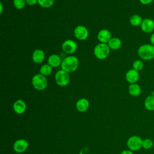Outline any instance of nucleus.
I'll list each match as a JSON object with an SVG mask.
<instances>
[{
	"label": "nucleus",
	"mask_w": 154,
	"mask_h": 154,
	"mask_svg": "<svg viewBox=\"0 0 154 154\" xmlns=\"http://www.w3.org/2000/svg\"><path fill=\"white\" fill-rule=\"evenodd\" d=\"M139 57L146 61H150L154 58V46L152 44L141 45L137 51Z\"/></svg>",
	"instance_id": "1"
},
{
	"label": "nucleus",
	"mask_w": 154,
	"mask_h": 154,
	"mask_svg": "<svg viewBox=\"0 0 154 154\" xmlns=\"http://www.w3.org/2000/svg\"><path fill=\"white\" fill-rule=\"evenodd\" d=\"M79 64L78 59L75 56H69L65 58L61 63V68L67 73L75 72Z\"/></svg>",
	"instance_id": "2"
},
{
	"label": "nucleus",
	"mask_w": 154,
	"mask_h": 154,
	"mask_svg": "<svg viewBox=\"0 0 154 154\" xmlns=\"http://www.w3.org/2000/svg\"><path fill=\"white\" fill-rule=\"evenodd\" d=\"M109 49L110 48L108 45L100 43L95 46L94 49V54L98 59H105L109 54Z\"/></svg>",
	"instance_id": "3"
},
{
	"label": "nucleus",
	"mask_w": 154,
	"mask_h": 154,
	"mask_svg": "<svg viewBox=\"0 0 154 154\" xmlns=\"http://www.w3.org/2000/svg\"><path fill=\"white\" fill-rule=\"evenodd\" d=\"M32 84L37 90H43L48 86V81L45 76L42 74H36L32 77Z\"/></svg>",
	"instance_id": "4"
},
{
	"label": "nucleus",
	"mask_w": 154,
	"mask_h": 154,
	"mask_svg": "<svg viewBox=\"0 0 154 154\" xmlns=\"http://www.w3.org/2000/svg\"><path fill=\"white\" fill-rule=\"evenodd\" d=\"M142 138L137 135H133L128 138L127 146L131 151H137L143 147Z\"/></svg>",
	"instance_id": "5"
},
{
	"label": "nucleus",
	"mask_w": 154,
	"mask_h": 154,
	"mask_svg": "<svg viewBox=\"0 0 154 154\" xmlns=\"http://www.w3.org/2000/svg\"><path fill=\"white\" fill-rule=\"evenodd\" d=\"M55 79L56 83L58 85L61 87H64L69 83L70 76L67 72L63 70H61L56 73L55 76Z\"/></svg>",
	"instance_id": "6"
},
{
	"label": "nucleus",
	"mask_w": 154,
	"mask_h": 154,
	"mask_svg": "<svg viewBox=\"0 0 154 154\" xmlns=\"http://www.w3.org/2000/svg\"><path fill=\"white\" fill-rule=\"evenodd\" d=\"M141 30L147 34L152 33L154 31V20L150 18L143 19L140 25Z\"/></svg>",
	"instance_id": "7"
},
{
	"label": "nucleus",
	"mask_w": 154,
	"mask_h": 154,
	"mask_svg": "<svg viewBox=\"0 0 154 154\" xmlns=\"http://www.w3.org/2000/svg\"><path fill=\"white\" fill-rule=\"evenodd\" d=\"M74 34L78 40H85L88 36V31L84 26L79 25L74 29Z\"/></svg>",
	"instance_id": "8"
},
{
	"label": "nucleus",
	"mask_w": 154,
	"mask_h": 154,
	"mask_svg": "<svg viewBox=\"0 0 154 154\" xmlns=\"http://www.w3.org/2000/svg\"><path fill=\"white\" fill-rule=\"evenodd\" d=\"M62 49L64 52L68 54L75 52L77 49V44L72 40H67L62 44Z\"/></svg>",
	"instance_id": "9"
},
{
	"label": "nucleus",
	"mask_w": 154,
	"mask_h": 154,
	"mask_svg": "<svg viewBox=\"0 0 154 154\" xmlns=\"http://www.w3.org/2000/svg\"><path fill=\"white\" fill-rule=\"evenodd\" d=\"M28 147V143L24 139H19L16 140L13 144V149L17 153H22L25 152Z\"/></svg>",
	"instance_id": "10"
},
{
	"label": "nucleus",
	"mask_w": 154,
	"mask_h": 154,
	"mask_svg": "<svg viewBox=\"0 0 154 154\" xmlns=\"http://www.w3.org/2000/svg\"><path fill=\"white\" fill-rule=\"evenodd\" d=\"M125 78L126 81L131 84L136 83L140 78L139 72L134 69L129 70L125 75Z\"/></svg>",
	"instance_id": "11"
},
{
	"label": "nucleus",
	"mask_w": 154,
	"mask_h": 154,
	"mask_svg": "<svg viewBox=\"0 0 154 154\" xmlns=\"http://www.w3.org/2000/svg\"><path fill=\"white\" fill-rule=\"evenodd\" d=\"M98 40L102 43H106L111 38V32L106 29L100 30L97 34Z\"/></svg>",
	"instance_id": "12"
},
{
	"label": "nucleus",
	"mask_w": 154,
	"mask_h": 154,
	"mask_svg": "<svg viewBox=\"0 0 154 154\" xmlns=\"http://www.w3.org/2000/svg\"><path fill=\"white\" fill-rule=\"evenodd\" d=\"M26 103L21 99L17 100L13 104V109L17 114L23 113L26 110Z\"/></svg>",
	"instance_id": "13"
},
{
	"label": "nucleus",
	"mask_w": 154,
	"mask_h": 154,
	"mask_svg": "<svg viewBox=\"0 0 154 154\" xmlns=\"http://www.w3.org/2000/svg\"><path fill=\"white\" fill-rule=\"evenodd\" d=\"M32 58L34 63L37 64L41 63L45 59V53L41 49H35L32 53Z\"/></svg>",
	"instance_id": "14"
},
{
	"label": "nucleus",
	"mask_w": 154,
	"mask_h": 154,
	"mask_svg": "<svg viewBox=\"0 0 154 154\" xmlns=\"http://www.w3.org/2000/svg\"><path fill=\"white\" fill-rule=\"evenodd\" d=\"M48 64H49L51 67H57L61 64V60L59 55L57 54H53L49 56L48 60Z\"/></svg>",
	"instance_id": "15"
},
{
	"label": "nucleus",
	"mask_w": 154,
	"mask_h": 154,
	"mask_svg": "<svg viewBox=\"0 0 154 154\" xmlns=\"http://www.w3.org/2000/svg\"><path fill=\"white\" fill-rule=\"evenodd\" d=\"M76 109L79 112H84L88 109L89 106V102L86 99L82 98L78 100V101L76 102Z\"/></svg>",
	"instance_id": "16"
},
{
	"label": "nucleus",
	"mask_w": 154,
	"mask_h": 154,
	"mask_svg": "<svg viewBox=\"0 0 154 154\" xmlns=\"http://www.w3.org/2000/svg\"><path fill=\"white\" fill-rule=\"evenodd\" d=\"M128 91L129 94L134 97L138 96L141 93V87L135 83V84H131L128 87Z\"/></svg>",
	"instance_id": "17"
},
{
	"label": "nucleus",
	"mask_w": 154,
	"mask_h": 154,
	"mask_svg": "<svg viewBox=\"0 0 154 154\" xmlns=\"http://www.w3.org/2000/svg\"><path fill=\"white\" fill-rule=\"evenodd\" d=\"M144 106L149 111H154V95L148 96L144 100Z\"/></svg>",
	"instance_id": "18"
},
{
	"label": "nucleus",
	"mask_w": 154,
	"mask_h": 154,
	"mask_svg": "<svg viewBox=\"0 0 154 154\" xmlns=\"http://www.w3.org/2000/svg\"><path fill=\"white\" fill-rule=\"evenodd\" d=\"M108 45L109 47V48L114 50H116L120 48L122 45V42L120 39L119 38H117V37L111 38L110 40L108 42Z\"/></svg>",
	"instance_id": "19"
},
{
	"label": "nucleus",
	"mask_w": 154,
	"mask_h": 154,
	"mask_svg": "<svg viewBox=\"0 0 154 154\" xmlns=\"http://www.w3.org/2000/svg\"><path fill=\"white\" fill-rule=\"evenodd\" d=\"M143 21L142 17L138 14H134L132 15L129 20L130 23L131 25L134 26H140L141 22Z\"/></svg>",
	"instance_id": "20"
},
{
	"label": "nucleus",
	"mask_w": 154,
	"mask_h": 154,
	"mask_svg": "<svg viewBox=\"0 0 154 154\" xmlns=\"http://www.w3.org/2000/svg\"><path fill=\"white\" fill-rule=\"evenodd\" d=\"M40 74L45 76H49L52 72V67L49 64H44L40 69Z\"/></svg>",
	"instance_id": "21"
},
{
	"label": "nucleus",
	"mask_w": 154,
	"mask_h": 154,
	"mask_svg": "<svg viewBox=\"0 0 154 154\" xmlns=\"http://www.w3.org/2000/svg\"><path fill=\"white\" fill-rule=\"evenodd\" d=\"M42 7L49 8L54 3V0H38L37 2Z\"/></svg>",
	"instance_id": "22"
},
{
	"label": "nucleus",
	"mask_w": 154,
	"mask_h": 154,
	"mask_svg": "<svg viewBox=\"0 0 154 154\" xmlns=\"http://www.w3.org/2000/svg\"><path fill=\"white\" fill-rule=\"evenodd\" d=\"M132 67L134 70L139 72L143 70L144 67V63L143 62L140 60H135L133 64H132Z\"/></svg>",
	"instance_id": "23"
},
{
	"label": "nucleus",
	"mask_w": 154,
	"mask_h": 154,
	"mask_svg": "<svg viewBox=\"0 0 154 154\" xmlns=\"http://www.w3.org/2000/svg\"><path fill=\"white\" fill-rule=\"evenodd\" d=\"M153 146L152 140L150 138H145L143 140V148L146 150L150 149Z\"/></svg>",
	"instance_id": "24"
},
{
	"label": "nucleus",
	"mask_w": 154,
	"mask_h": 154,
	"mask_svg": "<svg viewBox=\"0 0 154 154\" xmlns=\"http://www.w3.org/2000/svg\"><path fill=\"white\" fill-rule=\"evenodd\" d=\"M26 4V0H14L13 4L14 6L18 10L22 9Z\"/></svg>",
	"instance_id": "25"
},
{
	"label": "nucleus",
	"mask_w": 154,
	"mask_h": 154,
	"mask_svg": "<svg viewBox=\"0 0 154 154\" xmlns=\"http://www.w3.org/2000/svg\"><path fill=\"white\" fill-rule=\"evenodd\" d=\"M38 2V0H26V4L29 5H34Z\"/></svg>",
	"instance_id": "26"
},
{
	"label": "nucleus",
	"mask_w": 154,
	"mask_h": 154,
	"mask_svg": "<svg viewBox=\"0 0 154 154\" xmlns=\"http://www.w3.org/2000/svg\"><path fill=\"white\" fill-rule=\"evenodd\" d=\"M139 1L141 2V4L143 5H149L153 1V0H139Z\"/></svg>",
	"instance_id": "27"
},
{
	"label": "nucleus",
	"mask_w": 154,
	"mask_h": 154,
	"mask_svg": "<svg viewBox=\"0 0 154 154\" xmlns=\"http://www.w3.org/2000/svg\"><path fill=\"white\" fill-rule=\"evenodd\" d=\"M149 40H150V44H152V45L154 46V32H153L149 38Z\"/></svg>",
	"instance_id": "28"
},
{
	"label": "nucleus",
	"mask_w": 154,
	"mask_h": 154,
	"mask_svg": "<svg viewBox=\"0 0 154 154\" xmlns=\"http://www.w3.org/2000/svg\"><path fill=\"white\" fill-rule=\"evenodd\" d=\"M120 154H134L132 151L131 150H123L122 152L120 153Z\"/></svg>",
	"instance_id": "29"
},
{
	"label": "nucleus",
	"mask_w": 154,
	"mask_h": 154,
	"mask_svg": "<svg viewBox=\"0 0 154 154\" xmlns=\"http://www.w3.org/2000/svg\"><path fill=\"white\" fill-rule=\"evenodd\" d=\"M2 4L1 2V13H2Z\"/></svg>",
	"instance_id": "30"
}]
</instances>
